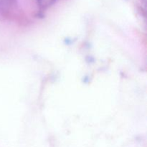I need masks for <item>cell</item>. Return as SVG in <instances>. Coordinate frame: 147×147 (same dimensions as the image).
Listing matches in <instances>:
<instances>
[{
	"mask_svg": "<svg viewBox=\"0 0 147 147\" xmlns=\"http://www.w3.org/2000/svg\"><path fill=\"white\" fill-rule=\"evenodd\" d=\"M39 7L41 9H46L48 7H51L56 1V0H36Z\"/></svg>",
	"mask_w": 147,
	"mask_h": 147,
	"instance_id": "obj_1",
	"label": "cell"
},
{
	"mask_svg": "<svg viewBox=\"0 0 147 147\" xmlns=\"http://www.w3.org/2000/svg\"><path fill=\"white\" fill-rule=\"evenodd\" d=\"M14 0H0V13L7 11L12 4Z\"/></svg>",
	"mask_w": 147,
	"mask_h": 147,
	"instance_id": "obj_2",
	"label": "cell"
}]
</instances>
